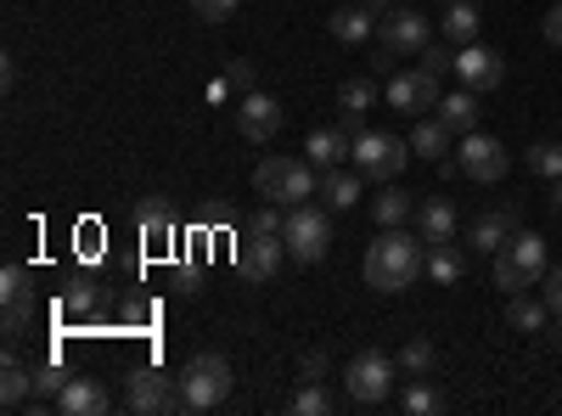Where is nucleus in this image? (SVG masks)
<instances>
[{"instance_id":"1","label":"nucleus","mask_w":562,"mask_h":416,"mask_svg":"<svg viewBox=\"0 0 562 416\" xmlns=\"http://www.w3.org/2000/svg\"><path fill=\"white\" fill-rule=\"evenodd\" d=\"M422 270H428V237H411L400 225H389L366 248V288H378V293H405Z\"/></svg>"},{"instance_id":"4","label":"nucleus","mask_w":562,"mask_h":416,"mask_svg":"<svg viewBox=\"0 0 562 416\" xmlns=\"http://www.w3.org/2000/svg\"><path fill=\"white\" fill-rule=\"evenodd\" d=\"M281 243H288V254H293L299 265H321L326 254H333V214L315 209V203L288 209V225H281Z\"/></svg>"},{"instance_id":"10","label":"nucleus","mask_w":562,"mask_h":416,"mask_svg":"<svg viewBox=\"0 0 562 416\" xmlns=\"http://www.w3.org/2000/svg\"><path fill=\"white\" fill-rule=\"evenodd\" d=\"M456 164H461L467 180H479V187H495V180H506V169H512V153H506L501 135H479V130H473V135H461Z\"/></svg>"},{"instance_id":"13","label":"nucleus","mask_w":562,"mask_h":416,"mask_svg":"<svg viewBox=\"0 0 562 416\" xmlns=\"http://www.w3.org/2000/svg\"><path fill=\"white\" fill-rule=\"evenodd\" d=\"M237 130L248 135V142H276V130H281V102L265 97V90H248V97L237 102Z\"/></svg>"},{"instance_id":"19","label":"nucleus","mask_w":562,"mask_h":416,"mask_svg":"<svg viewBox=\"0 0 562 416\" xmlns=\"http://www.w3.org/2000/svg\"><path fill=\"white\" fill-rule=\"evenodd\" d=\"M450 142H456V130H450L445 119H422V124L411 130V153L428 158V164H439V158L450 153Z\"/></svg>"},{"instance_id":"24","label":"nucleus","mask_w":562,"mask_h":416,"mask_svg":"<svg viewBox=\"0 0 562 416\" xmlns=\"http://www.w3.org/2000/svg\"><path fill=\"white\" fill-rule=\"evenodd\" d=\"M360 187H366V175L355 169H326L321 175V198H326V209H355V198H360Z\"/></svg>"},{"instance_id":"42","label":"nucleus","mask_w":562,"mask_h":416,"mask_svg":"<svg viewBox=\"0 0 562 416\" xmlns=\"http://www.w3.org/2000/svg\"><path fill=\"white\" fill-rule=\"evenodd\" d=\"M422 63H428L434 74H450V68H456V57L445 52V45H428V52H422Z\"/></svg>"},{"instance_id":"22","label":"nucleus","mask_w":562,"mask_h":416,"mask_svg":"<svg viewBox=\"0 0 562 416\" xmlns=\"http://www.w3.org/2000/svg\"><path fill=\"white\" fill-rule=\"evenodd\" d=\"M135 225H140V237H147L153 248L175 243V214H169L164 198H147V203H140V209H135Z\"/></svg>"},{"instance_id":"41","label":"nucleus","mask_w":562,"mask_h":416,"mask_svg":"<svg viewBox=\"0 0 562 416\" xmlns=\"http://www.w3.org/2000/svg\"><path fill=\"white\" fill-rule=\"evenodd\" d=\"M225 79H231V90H243V97H248V90H254V63H231Z\"/></svg>"},{"instance_id":"23","label":"nucleus","mask_w":562,"mask_h":416,"mask_svg":"<svg viewBox=\"0 0 562 416\" xmlns=\"http://www.w3.org/2000/svg\"><path fill=\"white\" fill-rule=\"evenodd\" d=\"M29 400H34V366H23V360L7 349V378H0V405L18 411V405H29Z\"/></svg>"},{"instance_id":"30","label":"nucleus","mask_w":562,"mask_h":416,"mask_svg":"<svg viewBox=\"0 0 562 416\" xmlns=\"http://www.w3.org/2000/svg\"><path fill=\"white\" fill-rule=\"evenodd\" d=\"M383 97H389V108H394V113H422V97H416V68H411V74H389Z\"/></svg>"},{"instance_id":"38","label":"nucleus","mask_w":562,"mask_h":416,"mask_svg":"<svg viewBox=\"0 0 562 416\" xmlns=\"http://www.w3.org/2000/svg\"><path fill=\"white\" fill-rule=\"evenodd\" d=\"M237 7H243V0H192V12H198V18H209V23L237 18Z\"/></svg>"},{"instance_id":"47","label":"nucleus","mask_w":562,"mask_h":416,"mask_svg":"<svg viewBox=\"0 0 562 416\" xmlns=\"http://www.w3.org/2000/svg\"><path fill=\"white\" fill-rule=\"evenodd\" d=\"M546 338H551V344H557V349H562V315H557V327H551V333H546Z\"/></svg>"},{"instance_id":"27","label":"nucleus","mask_w":562,"mask_h":416,"mask_svg":"<svg viewBox=\"0 0 562 416\" xmlns=\"http://www.w3.org/2000/svg\"><path fill=\"white\" fill-rule=\"evenodd\" d=\"M411 214H416V198H411V192H400V180H389L383 198L371 203V220H378L383 231H389V225H405Z\"/></svg>"},{"instance_id":"36","label":"nucleus","mask_w":562,"mask_h":416,"mask_svg":"<svg viewBox=\"0 0 562 416\" xmlns=\"http://www.w3.org/2000/svg\"><path fill=\"white\" fill-rule=\"evenodd\" d=\"M23 293H34L29 288V270L23 265H7V270H0V299H23Z\"/></svg>"},{"instance_id":"28","label":"nucleus","mask_w":562,"mask_h":416,"mask_svg":"<svg viewBox=\"0 0 562 416\" xmlns=\"http://www.w3.org/2000/svg\"><path fill=\"white\" fill-rule=\"evenodd\" d=\"M394 366H400L405 378H434V372H439V349H434L428 338H411V344L394 355Z\"/></svg>"},{"instance_id":"11","label":"nucleus","mask_w":562,"mask_h":416,"mask_svg":"<svg viewBox=\"0 0 562 416\" xmlns=\"http://www.w3.org/2000/svg\"><path fill=\"white\" fill-rule=\"evenodd\" d=\"M281 259H288V243L270 237V231H248V237L237 243V270L248 276V282H270V276L281 270Z\"/></svg>"},{"instance_id":"29","label":"nucleus","mask_w":562,"mask_h":416,"mask_svg":"<svg viewBox=\"0 0 562 416\" xmlns=\"http://www.w3.org/2000/svg\"><path fill=\"white\" fill-rule=\"evenodd\" d=\"M461 270H467L461 248H450V243H428V276H434L439 288H456V282H461Z\"/></svg>"},{"instance_id":"14","label":"nucleus","mask_w":562,"mask_h":416,"mask_svg":"<svg viewBox=\"0 0 562 416\" xmlns=\"http://www.w3.org/2000/svg\"><path fill=\"white\" fill-rule=\"evenodd\" d=\"M512 231H518V209H490V214H479L473 225H467V243H473L479 254H501L512 243Z\"/></svg>"},{"instance_id":"44","label":"nucleus","mask_w":562,"mask_h":416,"mask_svg":"<svg viewBox=\"0 0 562 416\" xmlns=\"http://www.w3.org/2000/svg\"><path fill=\"white\" fill-rule=\"evenodd\" d=\"M546 45H557V52H562V0L546 12Z\"/></svg>"},{"instance_id":"33","label":"nucleus","mask_w":562,"mask_h":416,"mask_svg":"<svg viewBox=\"0 0 562 416\" xmlns=\"http://www.w3.org/2000/svg\"><path fill=\"white\" fill-rule=\"evenodd\" d=\"M29 327H34V293H23V299H7V344H18Z\"/></svg>"},{"instance_id":"25","label":"nucleus","mask_w":562,"mask_h":416,"mask_svg":"<svg viewBox=\"0 0 562 416\" xmlns=\"http://www.w3.org/2000/svg\"><path fill=\"white\" fill-rule=\"evenodd\" d=\"M546 315H551V304H546V299L506 293V321H512L518 333H546Z\"/></svg>"},{"instance_id":"2","label":"nucleus","mask_w":562,"mask_h":416,"mask_svg":"<svg viewBox=\"0 0 562 416\" xmlns=\"http://www.w3.org/2000/svg\"><path fill=\"white\" fill-rule=\"evenodd\" d=\"M254 192L259 203H281V209H299L321 192V169L310 158H265L254 169Z\"/></svg>"},{"instance_id":"45","label":"nucleus","mask_w":562,"mask_h":416,"mask_svg":"<svg viewBox=\"0 0 562 416\" xmlns=\"http://www.w3.org/2000/svg\"><path fill=\"white\" fill-rule=\"evenodd\" d=\"M231 97V79H209V102H225Z\"/></svg>"},{"instance_id":"16","label":"nucleus","mask_w":562,"mask_h":416,"mask_svg":"<svg viewBox=\"0 0 562 416\" xmlns=\"http://www.w3.org/2000/svg\"><path fill=\"white\" fill-rule=\"evenodd\" d=\"M57 405L68 416H102V411H113V394L97 378H68V389L57 394Z\"/></svg>"},{"instance_id":"32","label":"nucleus","mask_w":562,"mask_h":416,"mask_svg":"<svg viewBox=\"0 0 562 416\" xmlns=\"http://www.w3.org/2000/svg\"><path fill=\"white\" fill-rule=\"evenodd\" d=\"M68 389V372H63V360H40L34 366V400H45V394H63ZM29 400V405H34Z\"/></svg>"},{"instance_id":"21","label":"nucleus","mask_w":562,"mask_h":416,"mask_svg":"<svg viewBox=\"0 0 562 416\" xmlns=\"http://www.w3.org/2000/svg\"><path fill=\"white\" fill-rule=\"evenodd\" d=\"M479 29H484V18H479L473 0H450V12H445L439 34H445L450 45H473V40H479Z\"/></svg>"},{"instance_id":"8","label":"nucleus","mask_w":562,"mask_h":416,"mask_svg":"<svg viewBox=\"0 0 562 416\" xmlns=\"http://www.w3.org/2000/svg\"><path fill=\"white\" fill-rule=\"evenodd\" d=\"M124 411H135V416H169V411H186V400H180V378H164V372H153V366H135V372H124Z\"/></svg>"},{"instance_id":"9","label":"nucleus","mask_w":562,"mask_h":416,"mask_svg":"<svg viewBox=\"0 0 562 416\" xmlns=\"http://www.w3.org/2000/svg\"><path fill=\"white\" fill-rule=\"evenodd\" d=\"M434 45V23L422 18L416 7H400L394 18H378V63L394 57H422Z\"/></svg>"},{"instance_id":"7","label":"nucleus","mask_w":562,"mask_h":416,"mask_svg":"<svg viewBox=\"0 0 562 416\" xmlns=\"http://www.w3.org/2000/svg\"><path fill=\"white\" fill-rule=\"evenodd\" d=\"M349 158H355V169H360L366 180H383V187H389V180H400V169H405L416 153H411V142H394L389 130H360Z\"/></svg>"},{"instance_id":"31","label":"nucleus","mask_w":562,"mask_h":416,"mask_svg":"<svg viewBox=\"0 0 562 416\" xmlns=\"http://www.w3.org/2000/svg\"><path fill=\"white\" fill-rule=\"evenodd\" d=\"M400 411H411V416H434V411H439V389H434L428 378H416V383L400 394Z\"/></svg>"},{"instance_id":"15","label":"nucleus","mask_w":562,"mask_h":416,"mask_svg":"<svg viewBox=\"0 0 562 416\" xmlns=\"http://www.w3.org/2000/svg\"><path fill=\"white\" fill-rule=\"evenodd\" d=\"M349 153H355V135H349L344 124H338V130H315L310 142H304V158H310L321 175H326V169H344Z\"/></svg>"},{"instance_id":"46","label":"nucleus","mask_w":562,"mask_h":416,"mask_svg":"<svg viewBox=\"0 0 562 416\" xmlns=\"http://www.w3.org/2000/svg\"><path fill=\"white\" fill-rule=\"evenodd\" d=\"M551 209H557V214H562V175H557V180H551Z\"/></svg>"},{"instance_id":"37","label":"nucleus","mask_w":562,"mask_h":416,"mask_svg":"<svg viewBox=\"0 0 562 416\" xmlns=\"http://www.w3.org/2000/svg\"><path fill=\"white\" fill-rule=\"evenodd\" d=\"M281 225H288V209L265 203V209H254V225H248V231H270V237H281Z\"/></svg>"},{"instance_id":"35","label":"nucleus","mask_w":562,"mask_h":416,"mask_svg":"<svg viewBox=\"0 0 562 416\" xmlns=\"http://www.w3.org/2000/svg\"><path fill=\"white\" fill-rule=\"evenodd\" d=\"M293 411H299V416H326V411H333V394H326L321 383H304V389L293 394Z\"/></svg>"},{"instance_id":"12","label":"nucleus","mask_w":562,"mask_h":416,"mask_svg":"<svg viewBox=\"0 0 562 416\" xmlns=\"http://www.w3.org/2000/svg\"><path fill=\"white\" fill-rule=\"evenodd\" d=\"M467 90H495L501 79H506V57L501 52H490V45H461V52H456V68H450Z\"/></svg>"},{"instance_id":"17","label":"nucleus","mask_w":562,"mask_h":416,"mask_svg":"<svg viewBox=\"0 0 562 416\" xmlns=\"http://www.w3.org/2000/svg\"><path fill=\"white\" fill-rule=\"evenodd\" d=\"M371 102H378V85H371L366 74H355V79H344V85H338V108H344V130H349V135H360V130H366L360 119H366V108H371Z\"/></svg>"},{"instance_id":"20","label":"nucleus","mask_w":562,"mask_h":416,"mask_svg":"<svg viewBox=\"0 0 562 416\" xmlns=\"http://www.w3.org/2000/svg\"><path fill=\"white\" fill-rule=\"evenodd\" d=\"M439 119H445L456 135H473V130H479V90H467V85L450 90V97L439 102Z\"/></svg>"},{"instance_id":"43","label":"nucleus","mask_w":562,"mask_h":416,"mask_svg":"<svg viewBox=\"0 0 562 416\" xmlns=\"http://www.w3.org/2000/svg\"><path fill=\"white\" fill-rule=\"evenodd\" d=\"M326 378V349H310L304 355V383H321Z\"/></svg>"},{"instance_id":"34","label":"nucleus","mask_w":562,"mask_h":416,"mask_svg":"<svg viewBox=\"0 0 562 416\" xmlns=\"http://www.w3.org/2000/svg\"><path fill=\"white\" fill-rule=\"evenodd\" d=\"M529 175L557 180V175H562V142H540V147H529Z\"/></svg>"},{"instance_id":"3","label":"nucleus","mask_w":562,"mask_h":416,"mask_svg":"<svg viewBox=\"0 0 562 416\" xmlns=\"http://www.w3.org/2000/svg\"><path fill=\"white\" fill-rule=\"evenodd\" d=\"M546 270H551V254H546V237H535V231H512V243L490 265L501 293H529L535 282H546Z\"/></svg>"},{"instance_id":"5","label":"nucleus","mask_w":562,"mask_h":416,"mask_svg":"<svg viewBox=\"0 0 562 416\" xmlns=\"http://www.w3.org/2000/svg\"><path fill=\"white\" fill-rule=\"evenodd\" d=\"M231 394V360L225 355H192L180 366V400L186 411H214Z\"/></svg>"},{"instance_id":"18","label":"nucleus","mask_w":562,"mask_h":416,"mask_svg":"<svg viewBox=\"0 0 562 416\" xmlns=\"http://www.w3.org/2000/svg\"><path fill=\"white\" fill-rule=\"evenodd\" d=\"M416 225H422V237H428V243H450L456 237V203L450 198H422L416 203Z\"/></svg>"},{"instance_id":"26","label":"nucleus","mask_w":562,"mask_h":416,"mask_svg":"<svg viewBox=\"0 0 562 416\" xmlns=\"http://www.w3.org/2000/svg\"><path fill=\"white\" fill-rule=\"evenodd\" d=\"M326 29H333V40H344V45H360L366 34H378V18H371L366 7H344V12L326 18Z\"/></svg>"},{"instance_id":"6","label":"nucleus","mask_w":562,"mask_h":416,"mask_svg":"<svg viewBox=\"0 0 562 416\" xmlns=\"http://www.w3.org/2000/svg\"><path fill=\"white\" fill-rule=\"evenodd\" d=\"M394 372L400 366L383 355V349H360L349 366H344V394L349 405H383L394 394Z\"/></svg>"},{"instance_id":"40","label":"nucleus","mask_w":562,"mask_h":416,"mask_svg":"<svg viewBox=\"0 0 562 416\" xmlns=\"http://www.w3.org/2000/svg\"><path fill=\"white\" fill-rule=\"evenodd\" d=\"M546 304H551V315H562V265L546 270Z\"/></svg>"},{"instance_id":"39","label":"nucleus","mask_w":562,"mask_h":416,"mask_svg":"<svg viewBox=\"0 0 562 416\" xmlns=\"http://www.w3.org/2000/svg\"><path fill=\"white\" fill-rule=\"evenodd\" d=\"M90 304H97V288H68L63 293V315H85Z\"/></svg>"}]
</instances>
